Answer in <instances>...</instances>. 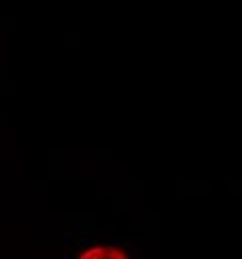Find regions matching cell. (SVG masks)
<instances>
[{
	"label": "cell",
	"mask_w": 242,
	"mask_h": 259,
	"mask_svg": "<svg viewBox=\"0 0 242 259\" xmlns=\"http://www.w3.org/2000/svg\"><path fill=\"white\" fill-rule=\"evenodd\" d=\"M65 259H141V255L119 233L97 227L67 243Z\"/></svg>",
	"instance_id": "obj_1"
}]
</instances>
